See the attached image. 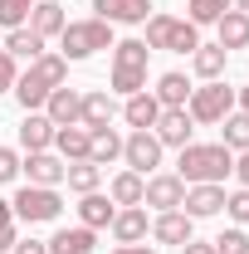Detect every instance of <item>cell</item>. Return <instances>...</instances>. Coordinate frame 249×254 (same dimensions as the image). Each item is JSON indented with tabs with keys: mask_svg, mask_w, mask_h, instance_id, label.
<instances>
[{
	"mask_svg": "<svg viewBox=\"0 0 249 254\" xmlns=\"http://www.w3.org/2000/svg\"><path fill=\"white\" fill-rule=\"evenodd\" d=\"M176 166H181L176 176H181L186 186H220V181L230 176V166H235V152H230L225 142H186Z\"/></svg>",
	"mask_w": 249,
	"mask_h": 254,
	"instance_id": "1",
	"label": "cell"
},
{
	"mask_svg": "<svg viewBox=\"0 0 249 254\" xmlns=\"http://www.w3.org/2000/svg\"><path fill=\"white\" fill-rule=\"evenodd\" d=\"M63 78H68V59H63V54H39V59L15 78V98H20V108H25V113H39L44 98L54 93Z\"/></svg>",
	"mask_w": 249,
	"mask_h": 254,
	"instance_id": "2",
	"label": "cell"
},
{
	"mask_svg": "<svg viewBox=\"0 0 249 254\" xmlns=\"http://www.w3.org/2000/svg\"><path fill=\"white\" fill-rule=\"evenodd\" d=\"M147 59H152V49L142 44V39H118L113 44V93H142L147 88Z\"/></svg>",
	"mask_w": 249,
	"mask_h": 254,
	"instance_id": "3",
	"label": "cell"
},
{
	"mask_svg": "<svg viewBox=\"0 0 249 254\" xmlns=\"http://www.w3.org/2000/svg\"><path fill=\"white\" fill-rule=\"evenodd\" d=\"M98 49H113V25L108 20H68L59 34V54L63 59H93Z\"/></svg>",
	"mask_w": 249,
	"mask_h": 254,
	"instance_id": "4",
	"label": "cell"
},
{
	"mask_svg": "<svg viewBox=\"0 0 249 254\" xmlns=\"http://www.w3.org/2000/svg\"><path fill=\"white\" fill-rule=\"evenodd\" d=\"M147 49H171V54H195L200 49V30L190 20H176V15H147Z\"/></svg>",
	"mask_w": 249,
	"mask_h": 254,
	"instance_id": "5",
	"label": "cell"
},
{
	"mask_svg": "<svg viewBox=\"0 0 249 254\" xmlns=\"http://www.w3.org/2000/svg\"><path fill=\"white\" fill-rule=\"evenodd\" d=\"M10 210H15V220H30V225H44V220H59L63 200L54 186H25L15 190V200H10Z\"/></svg>",
	"mask_w": 249,
	"mask_h": 254,
	"instance_id": "6",
	"label": "cell"
},
{
	"mask_svg": "<svg viewBox=\"0 0 249 254\" xmlns=\"http://www.w3.org/2000/svg\"><path fill=\"white\" fill-rule=\"evenodd\" d=\"M230 108H235V88H225L220 78H210L205 88H190V98H186L190 123H220Z\"/></svg>",
	"mask_w": 249,
	"mask_h": 254,
	"instance_id": "7",
	"label": "cell"
},
{
	"mask_svg": "<svg viewBox=\"0 0 249 254\" xmlns=\"http://www.w3.org/2000/svg\"><path fill=\"white\" fill-rule=\"evenodd\" d=\"M161 142H156V132H132L123 137V161L127 171H137V176H156V166H161Z\"/></svg>",
	"mask_w": 249,
	"mask_h": 254,
	"instance_id": "8",
	"label": "cell"
},
{
	"mask_svg": "<svg viewBox=\"0 0 249 254\" xmlns=\"http://www.w3.org/2000/svg\"><path fill=\"white\" fill-rule=\"evenodd\" d=\"M181 200H186V181H181V176H171V171L147 176L142 205H156V215H161V210H181Z\"/></svg>",
	"mask_w": 249,
	"mask_h": 254,
	"instance_id": "9",
	"label": "cell"
},
{
	"mask_svg": "<svg viewBox=\"0 0 249 254\" xmlns=\"http://www.w3.org/2000/svg\"><path fill=\"white\" fill-rule=\"evenodd\" d=\"M152 132H156L161 147H176V152H181V147L190 142V132H195V123H190L186 108H161V118H156Z\"/></svg>",
	"mask_w": 249,
	"mask_h": 254,
	"instance_id": "10",
	"label": "cell"
},
{
	"mask_svg": "<svg viewBox=\"0 0 249 254\" xmlns=\"http://www.w3.org/2000/svg\"><path fill=\"white\" fill-rule=\"evenodd\" d=\"M118 235V245H142L152 235V220H147V205H118V215L108 225Z\"/></svg>",
	"mask_w": 249,
	"mask_h": 254,
	"instance_id": "11",
	"label": "cell"
},
{
	"mask_svg": "<svg viewBox=\"0 0 249 254\" xmlns=\"http://www.w3.org/2000/svg\"><path fill=\"white\" fill-rule=\"evenodd\" d=\"M98 20H108V25H147V15H152V0H93Z\"/></svg>",
	"mask_w": 249,
	"mask_h": 254,
	"instance_id": "12",
	"label": "cell"
},
{
	"mask_svg": "<svg viewBox=\"0 0 249 254\" xmlns=\"http://www.w3.org/2000/svg\"><path fill=\"white\" fill-rule=\"evenodd\" d=\"M152 240H161V245H186V240H195V220H190L186 210H161L152 220Z\"/></svg>",
	"mask_w": 249,
	"mask_h": 254,
	"instance_id": "13",
	"label": "cell"
},
{
	"mask_svg": "<svg viewBox=\"0 0 249 254\" xmlns=\"http://www.w3.org/2000/svg\"><path fill=\"white\" fill-rule=\"evenodd\" d=\"M20 171L30 176V186H59L63 171H68V161L54 157V152H30V157L20 161Z\"/></svg>",
	"mask_w": 249,
	"mask_h": 254,
	"instance_id": "14",
	"label": "cell"
},
{
	"mask_svg": "<svg viewBox=\"0 0 249 254\" xmlns=\"http://www.w3.org/2000/svg\"><path fill=\"white\" fill-rule=\"evenodd\" d=\"M78 108H83V93L78 88H63V83L44 98V118L54 127H78Z\"/></svg>",
	"mask_w": 249,
	"mask_h": 254,
	"instance_id": "15",
	"label": "cell"
},
{
	"mask_svg": "<svg viewBox=\"0 0 249 254\" xmlns=\"http://www.w3.org/2000/svg\"><path fill=\"white\" fill-rule=\"evenodd\" d=\"M181 210H186L190 220H205V215L225 210V186H186V200H181Z\"/></svg>",
	"mask_w": 249,
	"mask_h": 254,
	"instance_id": "16",
	"label": "cell"
},
{
	"mask_svg": "<svg viewBox=\"0 0 249 254\" xmlns=\"http://www.w3.org/2000/svg\"><path fill=\"white\" fill-rule=\"evenodd\" d=\"M113 113H118V103H113V93L108 88H93V93H83V108H78V127H108L113 123Z\"/></svg>",
	"mask_w": 249,
	"mask_h": 254,
	"instance_id": "17",
	"label": "cell"
},
{
	"mask_svg": "<svg viewBox=\"0 0 249 254\" xmlns=\"http://www.w3.org/2000/svg\"><path fill=\"white\" fill-rule=\"evenodd\" d=\"M63 25H68V15H63L59 0H34V10H30V30L39 34V39H54V34H63Z\"/></svg>",
	"mask_w": 249,
	"mask_h": 254,
	"instance_id": "18",
	"label": "cell"
},
{
	"mask_svg": "<svg viewBox=\"0 0 249 254\" xmlns=\"http://www.w3.org/2000/svg\"><path fill=\"white\" fill-rule=\"evenodd\" d=\"M123 118L132 123V132H152L156 118H161V103H156V98L142 88V93H132V98L123 103Z\"/></svg>",
	"mask_w": 249,
	"mask_h": 254,
	"instance_id": "19",
	"label": "cell"
},
{
	"mask_svg": "<svg viewBox=\"0 0 249 254\" xmlns=\"http://www.w3.org/2000/svg\"><path fill=\"white\" fill-rule=\"evenodd\" d=\"M20 147H25V152H49V147H54V123H49L44 113H25V123H20Z\"/></svg>",
	"mask_w": 249,
	"mask_h": 254,
	"instance_id": "20",
	"label": "cell"
},
{
	"mask_svg": "<svg viewBox=\"0 0 249 254\" xmlns=\"http://www.w3.org/2000/svg\"><path fill=\"white\" fill-rule=\"evenodd\" d=\"M123 157V137L113 132V127H93L88 132V161L93 166H108V161Z\"/></svg>",
	"mask_w": 249,
	"mask_h": 254,
	"instance_id": "21",
	"label": "cell"
},
{
	"mask_svg": "<svg viewBox=\"0 0 249 254\" xmlns=\"http://www.w3.org/2000/svg\"><path fill=\"white\" fill-rule=\"evenodd\" d=\"M113 215H118L113 195H98V190H88V195L78 200V220L88 225V230H103V225H113Z\"/></svg>",
	"mask_w": 249,
	"mask_h": 254,
	"instance_id": "22",
	"label": "cell"
},
{
	"mask_svg": "<svg viewBox=\"0 0 249 254\" xmlns=\"http://www.w3.org/2000/svg\"><path fill=\"white\" fill-rule=\"evenodd\" d=\"M215 25H220V49H225V54L249 44V15H240V10H225Z\"/></svg>",
	"mask_w": 249,
	"mask_h": 254,
	"instance_id": "23",
	"label": "cell"
},
{
	"mask_svg": "<svg viewBox=\"0 0 249 254\" xmlns=\"http://www.w3.org/2000/svg\"><path fill=\"white\" fill-rule=\"evenodd\" d=\"M44 245H49V254H93V230L88 225H73V230H59Z\"/></svg>",
	"mask_w": 249,
	"mask_h": 254,
	"instance_id": "24",
	"label": "cell"
},
{
	"mask_svg": "<svg viewBox=\"0 0 249 254\" xmlns=\"http://www.w3.org/2000/svg\"><path fill=\"white\" fill-rule=\"evenodd\" d=\"M142 190H147V176H137V171H118V176L108 181L113 205H142Z\"/></svg>",
	"mask_w": 249,
	"mask_h": 254,
	"instance_id": "25",
	"label": "cell"
},
{
	"mask_svg": "<svg viewBox=\"0 0 249 254\" xmlns=\"http://www.w3.org/2000/svg\"><path fill=\"white\" fill-rule=\"evenodd\" d=\"M54 147L63 161H88V127H54Z\"/></svg>",
	"mask_w": 249,
	"mask_h": 254,
	"instance_id": "26",
	"label": "cell"
},
{
	"mask_svg": "<svg viewBox=\"0 0 249 254\" xmlns=\"http://www.w3.org/2000/svg\"><path fill=\"white\" fill-rule=\"evenodd\" d=\"M156 103L161 108H186V98H190V83H186V73H161L156 78Z\"/></svg>",
	"mask_w": 249,
	"mask_h": 254,
	"instance_id": "27",
	"label": "cell"
},
{
	"mask_svg": "<svg viewBox=\"0 0 249 254\" xmlns=\"http://www.w3.org/2000/svg\"><path fill=\"white\" fill-rule=\"evenodd\" d=\"M5 54H10V59H39V54H44V39H39V34L30 30V25H20V30H10V39H5Z\"/></svg>",
	"mask_w": 249,
	"mask_h": 254,
	"instance_id": "28",
	"label": "cell"
},
{
	"mask_svg": "<svg viewBox=\"0 0 249 254\" xmlns=\"http://www.w3.org/2000/svg\"><path fill=\"white\" fill-rule=\"evenodd\" d=\"M220 142L230 147V152H249V113H225L220 118Z\"/></svg>",
	"mask_w": 249,
	"mask_h": 254,
	"instance_id": "29",
	"label": "cell"
},
{
	"mask_svg": "<svg viewBox=\"0 0 249 254\" xmlns=\"http://www.w3.org/2000/svg\"><path fill=\"white\" fill-rule=\"evenodd\" d=\"M225 59H230V54H225L220 44H200V49L190 54V68H195V73L210 83V78H220V73H225Z\"/></svg>",
	"mask_w": 249,
	"mask_h": 254,
	"instance_id": "30",
	"label": "cell"
},
{
	"mask_svg": "<svg viewBox=\"0 0 249 254\" xmlns=\"http://www.w3.org/2000/svg\"><path fill=\"white\" fill-rule=\"evenodd\" d=\"M63 181H68V190L88 195V190H98V181H103V166H93V161H68Z\"/></svg>",
	"mask_w": 249,
	"mask_h": 254,
	"instance_id": "31",
	"label": "cell"
},
{
	"mask_svg": "<svg viewBox=\"0 0 249 254\" xmlns=\"http://www.w3.org/2000/svg\"><path fill=\"white\" fill-rule=\"evenodd\" d=\"M230 5H235V0H186L190 25H195V30H200V25H215V20L225 15V10H230Z\"/></svg>",
	"mask_w": 249,
	"mask_h": 254,
	"instance_id": "32",
	"label": "cell"
},
{
	"mask_svg": "<svg viewBox=\"0 0 249 254\" xmlns=\"http://www.w3.org/2000/svg\"><path fill=\"white\" fill-rule=\"evenodd\" d=\"M30 10H34V0H0V25L20 30V25H30Z\"/></svg>",
	"mask_w": 249,
	"mask_h": 254,
	"instance_id": "33",
	"label": "cell"
},
{
	"mask_svg": "<svg viewBox=\"0 0 249 254\" xmlns=\"http://www.w3.org/2000/svg\"><path fill=\"white\" fill-rule=\"evenodd\" d=\"M210 245H215V254H249V235H245V225H235V230L215 235Z\"/></svg>",
	"mask_w": 249,
	"mask_h": 254,
	"instance_id": "34",
	"label": "cell"
},
{
	"mask_svg": "<svg viewBox=\"0 0 249 254\" xmlns=\"http://www.w3.org/2000/svg\"><path fill=\"white\" fill-rule=\"evenodd\" d=\"M225 210H230V220H235V225H249V190L240 186L235 195H225Z\"/></svg>",
	"mask_w": 249,
	"mask_h": 254,
	"instance_id": "35",
	"label": "cell"
},
{
	"mask_svg": "<svg viewBox=\"0 0 249 254\" xmlns=\"http://www.w3.org/2000/svg\"><path fill=\"white\" fill-rule=\"evenodd\" d=\"M15 245V210H10V200H0V254Z\"/></svg>",
	"mask_w": 249,
	"mask_h": 254,
	"instance_id": "36",
	"label": "cell"
},
{
	"mask_svg": "<svg viewBox=\"0 0 249 254\" xmlns=\"http://www.w3.org/2000/svg\"><path fill=\"white\" fill-rule=\"evenodd\" d=\"M15 176H20V152L15 147H0V186L15 181Z\"/></svg>",
	"mask_w": 249,
	"mask_h": 254,
	"instance_id": "37",
	"label": "cell"
},
{
	"mask_svg": "<svg viewBox=\"0 0 249 254\" xmlns=\"http://www.w3.org/2000/svg\"><path fill=\"white\" fill-rule=\"evenodd\" d=\"M15 78H20V68H15V59L0 49V93H15Z\"/></svg>",
	"mask_w": 249,
	"mask_h": 254,
	"instance_id": "38",
	"label": "cell"
},
{
	"mask_svg": "<svg viewBox=\"0 0 249 254\" xmlns=\"http://www.w3.org/2000/svg\"><path fill=\"white\" fill-rule=\"evenodd\" d=\"M10 254H49V245H44V240H15Z\"/></svg>",
	"mask_w": 249,
	"mask_h": 254,
	"instance_id": "39",
	"label": "cell"
},
{
	"mask_svg": "<svg viewBox=\"0 0 249 254\" xmlns=\"http://www.w3.org/2000/svg\"><path fill=\"white\" fill-rule=\"evenodd\" d=\"M230 171H235V176H240V186L249 190V152H240V157H235V166H230Z\"/></svg>",
	"mask_w": 249,
	"mask_h": 254,
	"instance_id": "40",
	"label": "cell"
},
{
	"mask_svg": "<svg viewBox=\"0 0 249 254\" xmlns=\"http://www.w3.org/2000/svg\"><path fill=\"white\" fill-rule=\"evenodd\" d=\"M181 254H215V245H200V240H186V245H181Z\"/></svg>",
	"mask_w": 249,
	"mask_h": 254,
	"instance_id": "41",
	"label": "cell"
},
{
	"mask_svg": "<svg viewBox=\"0 0 249 254\" xmlns=\"http://www.w3.org/2000/svg\"><path fill=\"white\" fill-rule=\"evenodd\" d=\"M113 254H156V250H152V245H118Z\"/></svg>",
	"mask_w": 249,
	"mask_h": 254,
	"instance_id": "42",
	"label": "cell"
},
{
	"mask_svg": "<svg viewBox=\"0 0 249 254\" xmlns=\"http://www.w3.org/2000/svg\"><path fill=\"white\" fill-rule=\"evenodd\" d=\"M240 103H245V113H249V88H240Z\"/></svg>",
	"mask_w": 249,
	"mask_h": 254,
	"instance_id": "43",
	"label": "cell"
},
{
	"mask_svg": "<svg viewBox=\"0 0 249 254\" xmlns=\"http://www.w3.org/2000/svg\"><path fill=\"white\" fill-rule=\"evenodd\" d=\"M235 5H240V15H249V0H235Z\"/></svg>",
	"mask_w": 249,
	"mask_h": 254,
	"instance_id": "44",
	"label": "cell"
}]
</instances>
